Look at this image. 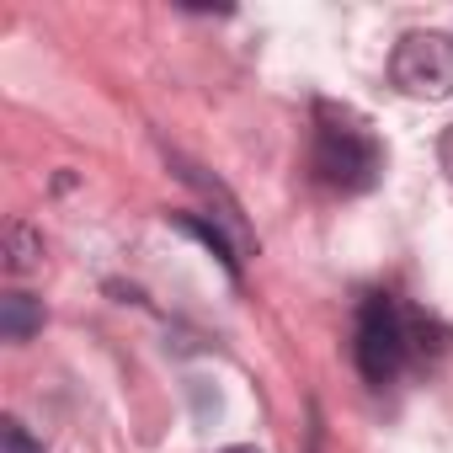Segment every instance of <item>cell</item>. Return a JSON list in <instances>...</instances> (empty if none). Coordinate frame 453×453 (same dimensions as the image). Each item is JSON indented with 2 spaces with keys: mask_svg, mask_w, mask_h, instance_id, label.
I'll list each match as a JSON object with an SVG mask.
<instances>
[{
  "mask_svg": "<svg viewBox=\"0 0 453 453\" xmlns=\"http://www.w3.org/2000/svg\"><path fill=\"white\" fill-rule=\"evenodd\" d=\"M405 352H411V326H405L400 304L389 294H368L363 310H357V342H352L357 373L384 389L405 368Z\"/></svg>",
  "mask_w": 453,
  "mask_h": 453,
  "instance_id": "1",
  "label": "cell"
},
{
  "mask_svg": "<svg viewBox=\"0 0 453 453\" xmlns=\"http://www.w3.org/2000/svg\"><path fill=\"white\" fill-rule=\"evenodd\" d=\"M315 176L336 192H368L384 171V150L373 144V134H363L357 123H320L315 134V155H310Z\"/></svg>",
  "mask_w": 453,
  "mask_h": 453,
  "instance_id": "2",
  "label": "cell"
},
{
  "mask_svg": "<svg viewBox=\"0 0 453 453\" xmlns=\"http://www.w3.org/2000/svg\"><path fill=\"white\" fill-rule=\"evenodd\" d=\"M389 81L411 102L453 96V38L448 33H405L389 54Z\"/></svg>",
  "mask_w": 453,
  "mask_h": 453,
  "instance_id": "3",
  "label": "cell"
},
{
  "mask_svg": "<svg viewBox=\"0 0 453 453\" xmlns=\"http://www.w3.org/2000/svg\"><path fill=\"white\" fill-rule=\"evenodd\" d=\"M176 230H187L192 241H203V246L224 262V273L241 278V257H246V246L224 235V224H219V219H203V213H176Z\"/></svg>",
  "mask_w": 453,
  "mask_h": 453,
  "instance_id": "4",
  "label": "cell"
},
{
  "mask_svg": "<svg viewBox=\"0 0 453 453\" xmlns=\"http://www.w3.org/2000/svg\"><path fill=\"white\" fill-rule=\"evenodd\" d=\"M38 331H43V304L33 294H22V288L0 294V336L6 342H33Z\"/></svg>",
  "mask_w": 453,
  "mask_h": 453,
  "instance_id": "5",
  "label": "cell"
},
{
  "mask_svg": "<svg viewBox=\"0 0 453 453\" xmlns=\"http://www.w3.org/2000/svg\"><path fill=\"white\" fill-rule=\"evenodd\" d=\"M43 262V235L33 230L27 219H12V230H6V267L22 278V273H33Z\"/></svg>",
  "mask_w": 453,
  "mask_h": 453,
  "instance_id": "6",
  "label": "cell"
},
{
  "mask_svg": "<svg viewBox=\"0 0 453 453\" xmlns=\"http://www.w3.org/2000/svg\"><path fill=\"white\" fill-rule=\"evenodd\" d=\"M0 448H6V453H43V442H33V437H27V426H22L17 416L0 421Z\"/></svg>",
  "mask_w": 453,
  "mask_h": 453,
  "instance_id": "7",
  "label": "cell"
},
{
  "mask_svg": "<svg viewBox=\"0 0 453 453\" xmlns=\"http://www.w3.org/2000/svg\"><path fill=\"white\" fill-rule=\"evenodd\" d=\"M437 160H442V171L453 176V128H442V144H437Z\"/></svg>",
  "mask_w": 453,
  "mask_h": 453,
  "instance_id": "8",
  "label": "cell"
},
{
  "mask_svg": "<svg viewBox=\"0 0 453 453\" xmlns=\"http://www.w3.org/2000/svg\"><path fill=\"white\" fill-rule=\"evenodd\" d=\"M219 453H262V448H246V442H235V448H219Z\"/></svg>",
  "mask_w": 453,
  "mask_h": 453,
  "instance_id": "9",
  "label": "cell"
}]
</instances>
